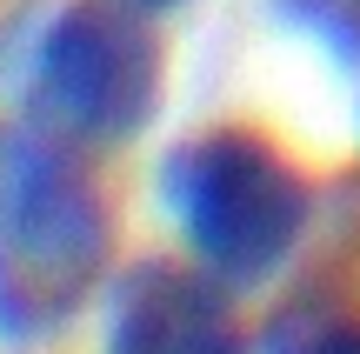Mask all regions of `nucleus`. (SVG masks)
I'll list each match as a JSON object with an SVG mask.
<instances>
[{"label": "nucleus", "instance_id": "nucleus-4", "mask_svg": "<svg viewBox=\"0 0 360 354\" xmlns=\"http://www.w3.org/2000/svg\"><path fill=\"white\" fill-rule=\"evenodd\" d=\"M101 354H240L233 288L200 261H134L114 281Z\"/></svg>", "mask_w": 360, "mask_h": 354}, {"label": "nucleus", "instance_id": "nucleus-3", "mask_svg": "<svg viewBox=\"0 0 360 354\" xmlns=\"http://www.w3.org/2000/svg\"><path fill=\"white\" fill-rule=\"evenodd\" d=\"M27 101L80 154H114L154 127L167 101V47L141 0H67L34 47Z\"/></svg>", "mask_w": 360, "mask_h": 354}, {"label": "nucleus", "instance_id": "nucleus-2", "mask_svg": "<svg viewBox=\"0 0 360 354\" xmlns=\"http://www.w3.org/2000/svg\"><path fill=\"white\" fill-rule=\"evenodd\" d=\"M160 201L187 254L233 294L267 288L300 254L314 221V187L267 134L207 127L160 160Z\"/></svg>", "mask_w": 360, "mask_h": 354}, {"label": "nucleus", "instance_id": "nucleus-7", "mask_svg": "<svg viewBox=\"0 0 360 354\" xmlns=\"http://www.w3.org/2000/svg\"><path fill=\"white\" fill-rule=\"evenodd\" d=\"M141 7H154V13H167V7H187V0H141Z\"/></svg>", "mask_w": 360, "mask_h": 354}, {"label": "nucleus", "instance_id": "nucleus-6", "mask_svg": "<svg viewBox=\"0 0 360 354\" xmlns=\"http://www.w3.org/2000/svg\"><path fill=\"white\" fill-rule=\"evenodd\" d=\"M281 13L307 34H321L340 61H360V0H281Z\"/></svg>", "mask_w": 360, "mask_h": 354}, {"label": "nucleus", "instance_id": "nucleus-5", "mask_svg": "<svg viewBox=\"0 0 360 354\" xmlns=\"http://www.w3.org/2000/svg\"><path fill=\"white\" fill-rule=\"evenodd\" d=\"M260 354H360V315L327 301H287L260 334Z\"/></svg>", "mask_w": 360, "mask_h": 354}, {"label": "nucleus", "instance_id": "nucleus-1", "mask_svg": "<svg viewBox=\"0 0 360 354\" xmlns=\"http://www.w3.org/2000/svg\"><path fill=\"white\" fill-rule=\"evenodd\" d=\"M114 267V208L80 147L0 120V341H53Z\"/></svg>", "mask_w": 360, "mask_h": 354}]
</instances>
